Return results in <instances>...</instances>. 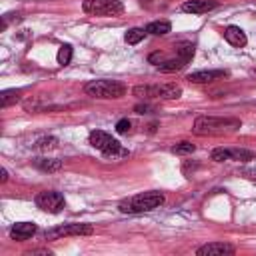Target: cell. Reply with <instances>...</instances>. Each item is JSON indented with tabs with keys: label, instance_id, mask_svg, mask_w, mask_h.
Here are the masks:
<instances>
[{
	"label": "cell",
	"instance_id": "1",
	"mask_svg": "<svg viewBox=\"0 0 256 256\" xmlns=\"http://www.w3.org/2000/svg\"><path fill=\"white\" fill-rule=\"evenodd\" d=\"M242 122L238 118H218V116H198L192 132L196 136H224V134H234L240 130Z\"/></svg>",
	"mask_w": 256,
	"mask_h": 256
},
{
	"label": "cell",
	"instance_id": "2",
	"mask_svg": "<svg viewBox=\"0 0 256 256\" xmlns=\"http://www.w3.org/2000/svg\"><path fill=\"white\" fill-rule=\"evenodd\" d=\"M164 194L162 192H142V194H136V196H132L130 200H124V202H120V212H124V214H140V212H150V210H154V208H158V206H162L164 204Z\"/></svg>",
	"mask_w": 256,
	"mask_h": 256
},
{
	"label": "cell",
	"instance_id": "3",
	"mask_svg": "<svg viewBox=\"0 0 256 256\" xmlns=\"http://www.w3.org/2000/svg\"><path fill=\"white\" fill-rule=\"evenodd\" d=\"M84 92L98 100H118L126 94V86L116 80H92L84 86Z\"/></svg>",
	"mask_w": 256,
	"mask_h": 256
},
{
	"label": "cell",
	"instance_id": "4",
	"mask_svg": "<svg viewBox=\"0 0 256 256\" xmlns=\"http://www.w3.org/2000/svg\"><path fill=\"white\" fill-rule=\"evenodd\" d=\"M88 140H90V144H92L96 150H100V152H102L104 156H108V158H124V156H128V150H124L122 144H120L118 140H114L108 132L92 130Z\"/></svg>",
	"mask_w": 256,
	"mask_h": 256
},
{
	"label": "cell",
	"instance_id": "5",
	"mask_svg": "<svg viewBox=\"0 0 256 256\" xmlns=\"http://www.w3.org/2000/svg\"><path fill=\"white\" fill-rule=\"evenodd\" d=\"M134 96L142 98V100H152V98H160V100H176L182 96V88L176 84H162V86H136Z\"/></svg>",
	"mask_w": 256,
	"mask_h": 256
},
{
	"label": "cell",
	"instance_id": "6",
	"mask_svg": "<svg viewBox=\"0 0 256 256\" xmlns=\"http://www.w3.org/2000/svg\"><path fill=\"white\" fill-rule=\"evenodd\" d=\"M82 10L92 16H120L124 4L120 0H84Z\"/></svg>",
	"mask_w": 256,
	"mask_h": 256
},
{
	"label": "cell",
	"instance_id": "7",
	"mask_svg": "<svg viewBox=\"0 0 256 256\" xmlns=\"http://www.w3.org/2000/svg\"><path fill=\"white\" fill-rule=\"evenodd\" d=\"M94 234V228L90 224H62L56 228L46 230L44 238L46 240H60V238H68V236H90Z\"/></svg>",
	"mask_w": 256,
	"mask_h": 256
},
{
	"label": "cell",
	"instance_id": "8",
	"mask_svg": "<svg viewBox=\"0 0 256 256\" xmlns=\"http://www.w3.org/2000/svg\"><path fill=\"white\" fill-rule=\"evenodd\" d=\"M64 204H66L64 196L60 192H56V190H46V192H40L36 196V206L40 210H44V212H50V214L62 212Z\"/></svg>",
	"mask_w": 256,
	"mask_h": 256
},
{
	"label": "cell",
	"instance_id": "9",
	"mask_svg": "<svg viewBox=\"0 0 256 256\" xmlns=\"http://www.w3.org/2000/svg\"><path fill=\"white\" fill-rule=\"evenodd\" d=\"M234 252H236V248L228 242H210L196 250L198 256H230Z\"/></svg>",
	"mask_w": 256,
	"mask_h": 256
},
{
	"label": "cell",
	"instance_id": "10",
	"mask_svg": "<svg viewBox=\"0 0 256 256\" xmlns=\"http://www.w3.org/2000/svg\"><path fill=\"white\" fill-rule=\"evenodd\" d=\"M226 76H228L226 70H198V72H192L188 76V80L194 84H210V82L226 78Z\"/></svg>",
	"mask_w": 256,
	"mask_h": 256
},
{
	"label": "cell",
	"instance_id": "11",
	"mask_svg": "<svg viewBox=\"0 0 256 256\" xmlns=\"http://www.w3.org/2000/svg\"><path fill=\"white\" fill-rule=\"evenodd\" d=\"M36 232H38V228H36L34 222H18L10 228V238L18 240V242H24V240L32 238Z\"/></svg>",
	"mask_w": 256,
	"mask_h": 256
},
{
	"label": "cell",
	"instance_id": "12",
	"mask_svg": "<svg viewBox=\"0 0 256 256\" xmlns=\"http://www.w3.org/2000/svg\"><path fill=\"white\" fill-rule=\"evenodd\" d=\"M218 6L216 0H188L182 4V12L188 14H206L210 10H214Z\"/></svg>",
	"mask_w": 256,
	"mask_h": 256
},
{
	"label": "cell",
	"instance_id": "13",
	"mask_svg": "<svg viewBox=\"0 0 256 256\" xmlns=\"http://www.w3.org/2000/svg\"><path fill=\"white\" fill-rule=\"evenodd\" d=\"M224 38L230 46L234 48H244L248 44V38H246V32L240 28V26H228L224 30Z\"/></svg>",
	"mask_w": 256,
	"mask_h": 256
},
{
	"label": "cell",
	"instance_id": "14",
	"mask_svg": "<svg viewBox=\"0 0 256 256\" xmlns=\"http://www.w3.org/2000/svg\"><path fill=\"white\" fill-rule=\"evenodd\" d=\"M144 30H146V34H152V36H164L172 30V24L166 20H156V22H150Z\"/></svg>",
	"mask_w": 256,
	"mask_h": 256
},
{
	"label": "cell",
	"instance_id": "15",
	"mask_svg": "<svg viewBox=\"0 0 256 256\" xmlns=\"http://www.w3.org/2000/svg\"><path fill=\"white\" fill-rule=\"evenodd\" d=\"M34 166L44 170V172H56V170L62 168V162L60 160H52V158H38V160H34Z\"/></svg>",
	"mask_w": 256,
	"mask_h": 256
},
{
	"label": "cell",
	"instance_id": "16",
	"mask_svg": "<svg viewBox=\"0 0 256 256\" xmlns=\"http://www.w3.org/2000/svg\"><path fill=\"white\" fill-rule=\"evenodd\" d=\"M174 50H176V54H178V58L180 60H184L186 64L192 60V56H194V46L192 44H188V42H180V44H176L174 46Z\"/></svg>",
	"mask_w": 256,
	"mask_h": 256
},
{
	"label": "cell",
	"instance_id": "17",
	"mask_svg": "<svg viewBox=\"0 0 256 256\" xmlns=\"http://www.w3.org/2000/svg\"><path fill=\"white\" fill-rule=\"evenodd\" d=\"M184 66H186V62L176 56V58H172V60H164L162 64H158V70H160V72H178V70H182Z\"/></svg>",
	"mask_w": 256,
	"mask_h": 256
},
{
	"label": "cell",
	"instance_id": "18",
	"mask_svg": "<svg viewBox=\"0 0 256 256\" xmlns=\"http://www.w3.org/2000/svg\"><path fill=\"white\" fill-rule=\"evenodd\" d=\"M18 100H20V90H4L2 96H0V106L8 108L10 104H14Z\"/></svg>",
	"mask_w": 256,
	"mask_h": 256
},
{
	"label": "cell",
	"instance_id": "19",
	"mask_svg": "<svg viewBox=\"0 0 256 256\" xmlns=\"http://www.w3.org/2000/svg\"><path fill=\"white\" fill-rule=\"evenodd\" d=\"M144 36H146V30L144 28H132V30L126 32L124 40H126V44H138V42L144 40Z\"/></svg>",
	"mask_w": 256,
	"mask_h": 256
},
{
	"label": "cell",
	"instance_id": "20",
	"mask_svg": "<svg viewBox=\"0 0 256 256\" xmlns=\"http://www.w3.org/2000/svg\"><path fill=\"white\" fill-rule=\"evenodd\" d=\"M254 158V152L244 150V148H230V160H238V162H248Z\"/></svg>",
	"mask_w": 256,
	"mask_h": 256
},
{
	"label": "cell",
	"instance_id": "21",
	"mask_svg": "<svg viewBox=\"0 0 256 256\" xmlns=\"http://www.w3.org/2000/svg\"><path fill=\"white\" fill-rule=\"evenodd\" d=\"M36 148L42 150V152H50V150H56L58 148V140L54 136H46V138H40L36 142Z\"/></svg>",
	"mask_w": 256,
	"mask_h": 256
},
{
	"label": "cell",
	"instance_id": "22",
	"mask_svg": "<svg viewBox=\"0 0 256 256\" xmlns=\"http://www.w3.org/2000/svg\"><path fill=\"white\" fill-rule=\"evenodd\" d=\"M56 60H58V64H60V66H68V64H70V60H72V46H68V44L60 46Z\"/></svg>",
	"mask_w": 256,
	"mask_h": 256
},
{
	"label": "cell",
	"instance_id": "23",
	"mask_svg": "<svg viewBox=\"0 0 256 256\" xmlns=\"http://www.w3.org/2000/svg\"><path fill=\"white\" fill-rule=\"evenodd\" d=\"M194 150H196V146H194L192 142H178V144L172 148L174 154H192Z\"/></svg>",
	"mask_w": 256,
	"mask_h": 256
},
{
	"label": "cell",
	"instance_id": "24",
	"mask_svg": "<svg viewBox=\"0 0 256 256\" xmlns=\"http://www.w3.org/2000/svg\"><path fill=\"white\" fill-rule=\"evenodd\" d=\"M212 160L214 162H226V160H230V148H216V150H212Z\"/></svg>",
	"mask_w": 256,
	"mask_h": 256
},
{
	"label": "cell",
	"instance_id": "25",
	"mask_svg": "<svg viewBox=\"0 0 256 256\" xmlns=\"http://www.w3.org/2000/svg\"><path fill=\"white\" fill-rule=\"evenodd\" d=\"M130 126H132L130 120H126V118H124V120H118L116 132H118V134H128V132H130Z\"/></svg>",
	"mask_w": 256,
	"mask_h": 256
},
{
	"label": "cell",
	"instance_id": "26",
	"mask_svg": "<svg viewBox=\"0 0 256 256\" xmlns=\"http://www.w3.org/2000/svg\"><path fill=\"white\" fill-rule=\"evenodd\" d=\"M164 60H166V56H164L162 52H152V54L148 56V62H150V64H156V66L162 64Z\"/></svg>",
	"mask_w": 256,
	"mask_h": 256
},
{
	"label": "cell",
	"instance_id": "27",
	"mask_svg": "<svg viewBox=\"0 0 256 256\" xmlns=\"http://www.w3.org/2000/svg\"><path fill=\"white\" fill-rule=\"evenodd\" d=\"M238 174L244 176V178H248V180H254V182H256V168H242Z\"/></svg>",
	"mask_w": 256,
	"mask_h": 256
},
{
	"label": "cell",
	"instance_id": "28",
	"mask_svg": "<svg viewBox=\"0 0 256 256\" xmlns=\"http://www.w3.org/2000/svg\"><path fill=\"white\" fill-rule=\"evenodd\" d=\"M134 110H136V112H138V114H148V112H150V110H152V108H150V106H146V104H144V106H142V104H140V106H136V108H134Z\"/></svg>",
	"mask_w": 256,
	"mask_h": 256
},
{
	"label": "cell",
	"instance_id": "29",
	"mask_svg": "<svg viewBox=\"0 0 256 256\" xmlns=\"http://www.w3.org/2000/svg\"><path fill=\"white\" fill-rule=\"evenodd\" d=\"M6 180H8V170H6V168H2V170H0V182L4 184Z\"/></svg>",
	"mask_w": 256,
	"mask_h": 256
},
{
	"label": "cell",
	"instance_id": "30",
	"mask_svg": "<svg viewBox=\"0 0 256 256\" xmlns=\"http://www.w3.org/2000/svg\"><path fill=\"white\" fill-rule=\"evenodd\" d=\"M254 76H256V70H254Z\"/></svg>",
	"mask_w": 256,
	"mask_h": 256
}]
</instances>
